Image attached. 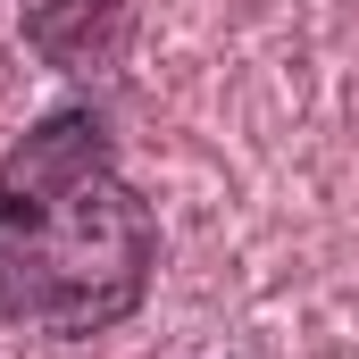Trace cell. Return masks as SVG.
I'll return each mask as SVG.
<instances>
[{
    "label": "cell",
    "mask_w": 359,
    "mask_h": 359,
    "mask_svg": "<svg viewBox=\"0 0 359 359\" xmlns=\"http://www.w3.org/2000/svg\"><path fill=\"white\" fill-rule=\"evenodd\" d=\"M159 276V217L92 109H50L0 151V318L84 343L126 326Z\"/></svg>",
    "instance_id": "cell-1"
},
{
    "label": "cell",
    "mask_w": 359,
    "mask_h": 359,
    "mask_svg": "<svg viewBox=\"0 0 359 359\" xmlns=\"http://www.w3.org/2000/svg\"><path fill=\"white\" fill-rule=\"evenodd\" d=\"M8 8H17V34H25V50L42 67L92 76V67H109L126 50L142 0H8Z\"/></svg>",
    "instance_id": "cell-2"
}]
</instances>
